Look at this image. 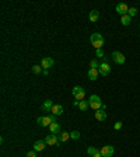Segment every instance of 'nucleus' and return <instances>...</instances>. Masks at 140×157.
Listing matches in <instances>:
<instances>
[{"label": "nucleus", "instance_id": "nucleus-1", "mask_svg": "<svg viewBox=\"0 0 140 157\" xmlns=\"http://www.w3.org/2000/svg\"><path fill=\"white\" fill-rule=\"evenodd\" d=\"M56 122V115L51 114V115H46V116H39L37 119V124L39 126H51V124Z\"/></svg>", "mask_w": 140, "mask_h": 157}, {"label": "nucleus", "instance_id": "nucleus-2", "mask_svg": "<svg viewBox=\"0 0 140 157\" xmlns=\"http://www.w3.org/2000/svg\"><path fill=\"white\" fill-rule=\"evenodd\" d=\"M90 41H91V45L95 49H102V46H104V38H102V35H101V34H98V33L92 34L91 38H90Z\"/></svg>", "mask_w": 140, "mask_h": 157}, {"label": "nucleus", "instance_id": "nucleus-3", "mask_svg": "<svg viewBox=\"0 0 140 157\" xmlns=\"http://www.w3.org/2000/svg\"><path fill=\"white\" fill-rule=\"evenodd\" d=\"M88 104H90V107H91L92 109H95V111L101 109L102 108V105H104V104L101 103V98L98 97V96H95V94L90 96V98H88Z\"/></svg>", "mask_w": 140, "mask_h": 157}, {"label": "nucleus", "instance_id": "nucleus-4", "mask_svg": "<svg viewBox=\"0 0 140 157\" xmlns=\"http://www.w3.org/2000/svg\"><path fill=\"white\" fill-rule=\"evenodd\" d=\"M73 96H74L76 100L83 101L84 97H86V90H84L81 86H74V87H73Z\"/></svg>", "mask_w": 140, "mask_h": 157}, {"label": "nucleus", "instance_id": "nucleus-5", "mask_svg": "<svg viewBox=\"0 0 140 157\" xmlns=\"http://www.w3.org/2000/svg\"><path fill=\"white\" fill-rule=\"evenodd\" d=\"M111 58H112V60L116 63V65H123V63H125L123 54H121V52H118V51L112 52V54H111Z\"/></svg>", "mask_w": 140, "mask_h": 157}, {"label": "nucleus", "instance_id": "nucleus-6", "mask_svg": "<svg viewBox=\"0 0 140 157\" xmlns=\"http://www.w3.org/2000/svg\"><path fill=\"white\" fill-rule=\"evenodd\" d=\"M53 65H55V60H53V58H49V56H46V58H42L41 66H42V69H43V70H48L49 67H52Z\"/></svg>", "mask_w": 140, "mask_h": 157}, {"label": "nucleus", "instance_id": "nucleus-7", "mask_svg": "<svg viewBox=\"0 0 140 157\" xmlns=\"http://www.w3.org/2000/svg\"><path fill=\"white\" fill-rule=\"evenodd\" d=\"M113 152H115V149H113V146H111V145H108V146H102V149L100 150V153L102 154V157H112Z\"/></svg>", "mask_w": 140, "mask_h": 157}, {"label": "nucleus", "instance_id": "nucleus-8", "mask_svg": "<svg viewBox=\"0 0 140 157\" xmlns=\"http://www.w3.org/2000/svg\"><path fill=\"white\" fill-rule=\"evenodd\" d=\"M45 143L48 146H58L60 142H59V137H56V135H48L45 137Z\"/></svg>", "mask_w": 140, "mask_h": 157}, {"label": "nucleus", "instance_id": "nucleus-9", "mask_svg": "<svg viewBox=\"0 0 140 157\" xmlns=\"http://www.w3.org/2000/svg\"><path fill=\"white\" fill-rule=\"evenodd\" d=\"M98 72L101 76H108L111 73V66L108 63H100V67H98Z\"/></svg>", "mask_w": 140, "mask_h": 157}, {"label": "nucleus", "instance_id": "nucleus-10", "mask_svg": "<svg viewBox=\"0 0 140 157\" xmlns=\"http://www.w3.org/2000/svg\"><path fill=\"white\" fill-rule=\"evenodd\" d=\"M128 11H129L128 4H125V3H118V4H116V13L121 14V17L126 16V14H128Z\"/></svg>", "mask_w": 140, "mask_h": 157}, {"label": "nucleus", "instance_id": "nucleus-11", "mask_svg": "<svg viewBox=\"0 0 140 157\" xmlns=\"http://www.w3.org/2000/svg\"><path fill=\"white\" fill-rule=\"evenodd\" d=\"M53 105H55V104L52 103V100H45V101H43V104L41 105V109H42L43 112H51Z\"/></svg>", "mask_w": 140, "mask_h": 157}, {"label": "nucleus", "instance_id": "nucleus-12", "mask_svg": "<svg viewBox=\"0 0 140 157\" xmlns=\"http://www.w3.org/2000/svg\"><path fill=\"white\" fill-rule=\"evenodd\" d=\"M98 75H100V72H98V69H90V70L87 72V76H88V79L90 80H97L98 79Z\"/></svg>", "mask_w": 140, "mask_h": 157}, {"label": "nucleus", "instance_id": "nucleus-13", "mask_svg": "<svg viewBox=\"0 0 140 157\" xmlns=\"http://www.w3.org/2000/svg\"><path fill=\"white\" fill-rule=\"evenodd\" d=\"M45 140H37L35 143H34V150L35 152H42L43 149H45Z\"/></svg>", "mask_w": 140, "mask_h": 157}, {"label": "nucleus", "instance_id": "nucleus-14", "mask_svg": "<svg viewBox=\"0 0 140 157\" xmlns=\"http://www.w3.org/2000/svg\"><path fill=\"white\" fill-rule=\"evenodd\" d=\"M49 130H51L52 135H58L60 132V125L58 122H53V124H51V126H49Z\"/></svg>", "mask_w": 140, "mask_h": 157}, {"label": "nucleus", "instance_id": "nucleus-15", "mask_svg": "<svg viewBox=\"0 0 140 157\" xmlns=\"http://www.w3.org/2000/svg\"><path fill=\"white\" fill-rule=\"evenodd\" d=\"M95 118L98 119V121H105L107 119V112H105V109H98V111H95Z\"/></svg>", "mask_w": 140, "mask_h": 157}, {"label": "nucleus", "instance_id": "nucleus-16", "mask_svg": "<svg viewBox=\"0 0 140 157\" xmlns=\"http://www.w3.org/2000/svg\"><path fill=\"white\" fill-rule=\"evenodd\" d=\"M98 18H100V13H98L97 10H92L90 11V14H88V20L91 22H97Z\"/></svg>", "mask_w": 140, "mask_h": 157}, {"label": "nucleus", "instance_id": "nucleus-17", "mask_svg": "<svg viewBox=\"0 0 140 157\" xmlns=\"http://www.w3.org/2000/svg\"><path fill=\"white\" fill-rule=\"evenodd\" d=\"M51 112H53V115H56V116H58V115H62L63 114V107L59 105V104H55L53 107H52V111H51Z\"/></svg>", "mask_w": 140, "mask_h": 157}, {"label": "nucleus", "instance_id": "nucleus-18", "mask_svg": "<svg viewBox=\"0 0 140 157\" xmlns=\"http://www.w3.org/2000/svg\"><path fill=\"white\" fill-rule=\"evenodd\" d=\"M121 22L126 27V25H129L130 22H132V17L128 16V14H126V16H122V17H121Z\"/></svg>", "mask_w": 140, "mask_h": 157}, {"label": "nucleus", "instance_id": "nucleus-19", "mask_svg": "<svg viewBox=\"0 0 140 157\" xmlns=\"http://www.w3.org/2000/svg\"><path fill=\"white\" fill-rule=\"evenodd\" d=\"M90 107V104H88V101H80L79 103V108L81 109V111H87V108Z\"/></svg>", "mask_w": 140, "mask_h": 157}, {"label": "nucleus", "instance_id": "nucleus-20", "mask_svg": "<svg viewBox=\"0 0 140 157\" xmlns=\"http://www.w3.org/2000/svg\"><path fill=\"white\" fill-rule=\"evenodd\" d=\"M98 153V149H95V147L94 146H90L88 147V149H87V154H88V156H94V154H97Z\"/></svg>", "mask_w": 140, "mask_h": 157}, {"label": "nucleus", "instance_id": "nucleus-21", "mask_svg": "<svg viewBox=\"0 0 140 157\" xmlns=\"http://www.w3.org/2000/svg\"><path fill=\"white\" fill-rule=\"evenodd\" d=\"M139 13V10H137V7H129V11H128V16L130 17H135L136 14Z\"/></svg>", "mask_w": 140, "mask_h": 157}, {"label": "nucleus", "instance_id": "nucleus-22", "mask_svg": "<svg viewBox=\"0 0 140 157\" xmlns=\"http://www.w3.org/2000/svg\"><path fill=\"white\" fill-rule=\"evenodd\" d=\"M67 139H70V133H67V132H63V133L59 136V142H66Z\"/></svg>", "mask_w": 140, "mask_h": 157}, {"label": "nucleus", "instance_id": "nucleus-23", "mask_svg": "<svg viewBox=\"0 0 140 157\" xmlns=\"http://www.w3.org/2000/svg\"><path fill=\"white\" fill-rule=\"evenodd\" d=\"M31 70H32V73H35V75H38V73H41V72H42V66L34 65L32 67H31Z\"/></svg>", "mask_w": 140, "mask_h": 157}, {"label": "nucleus", "instance_id": "nucleus-24", "mask_svg": "<svg viewBox=\"0 0 140 157\" xmlns=\"http://www.w3.org/2000/svg\"><path fill=\"white\" fill-rule=\"evenodd\" d=\"M79 137H80V132H77V130L70 132V139H74V140H77Z\"/></svg>", "mask_w": 140, "mask_h": 157}, {"label": "nucleus", "instance_id": "nucleus-25", "mask_svg": "<svg viewBox=\"0 0 140 157\" xmlns=\"http://www.w3.org/2000/svg\"><path fill=\"white\" fill-rule=\"evenodd\" d=\"M90 67H91V69H98V67H100V63H98V60L97 59H92L91 62H90Z\"/></svg>", "mask_w": 140, "mask_h": 157}, {"label": "nucleus", "instance_id": "nucleus-26", "mask_svg": "<svg viewBox=\"0 0 140 157\" xmlns=\"http://www.w3.org/2000/svg\"><path fill=\"white\" fill-rule=\"evenodd\" d=\"M95 56H97V58H104L105 55H104L102 49H95Z\"/></svg>", "mask_w": 140, "mask_h": 157}, {"label": "nucleus", "instance_id": "nucleus-27", "mask_svg": "<svg viewBox=\"0 0 140 157\" xmlns=\"http://www.w3.org/2000/svg\"><path fill=\"white\" fill-rule=\"evenodd\" d=\"M113 128H115V130H119L121 128H122V122H115Z\"/></svg>", "mask_w": 140, "mask_h": 157}, {"label": "nucleus", "instance_id": "nucleus-28", "mask_svg": "<svg viewBox=\"0 0 140 157\" xmlns=\"http://www.w3.org/2000/svg\"><path fill=\"white\" fill-rule=\"evenodd\" d=\"M27 157H37V152L35 150H31V152L27 153Z\"/></svg>", "mask_w": 140, "mask_h": 157}, {"label": "nucleus", "instance_id": "nucleus-29", "mask_svg": "<svg viewBox=\"0 0 140 157\" xmlns=\"http://www.w3.org/2000/svg\"><path fill=\"white\" fill-rule=\"evenodd\" d=\"M79 103H80L79 100H74V101H73V105H74V107H79Z\"/></svg>", "mask_w": 140, "mask_h": 157}, {"label": "nucleus", "instance_id": "nucleus-30", "mask_svg": "<svg viewBox=\"0 0 140 157\" xmlns=\"http://www.w3.org/2000/svg\"><path fill=\"white\" fill-rule=\"evenodd\" d=\"M92 157H102V154H101V153L98 152V153H97V154H94V156H92Z\"/></svg>", "mask_w": 140, "mask_h": 157}, {"label": "nucleus", "instance_id": "nucleus-31", "mask_svg": "<svg viewBox=\"0 0 140 157\" xmlns=\"http://www.w3.org/2000/svg\"><path fill=\"white\" fill-rule=\"evenodd\" d=\"M139 27H140V22H139Z\"/></svg>", "mask_w": 140, "mask_h": 157}]
</instances>
